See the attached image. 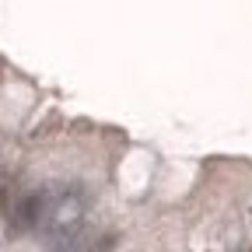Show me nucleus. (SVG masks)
Listing matches in <instances>:
<instances>
[{
  "label": "nucleus",
  "mask_w": 252,
  "mask_h": 252,
  "mask_svg": "<svg viewBox=\"0 0 252 252\" xmlns=\"http://www.w3.org/2000/svg\"><path fill=\"white\" fill-rule=\"evenodd\" d=\"M49 207V189H32L11 207V235H25L32 228H42Z\"/></svg>",
  "instance_id": "f257e3e1"
},
{
  "label": "nucleus",
  "mask_w": 252,
  "mask_h": 252,
  "mask_svg": "<svg viewBox=\"0 0 252 252\" xmlns=\"http://www.w3.org/2000/svg\"><path fill=\"white\" fill-rule=\"evenodd\" d=\"M7 200H11V179H7L4 172H0V210L7 207Z\"/></svg>",
  "instance_id": "f03ea898"
}]
</instances>
